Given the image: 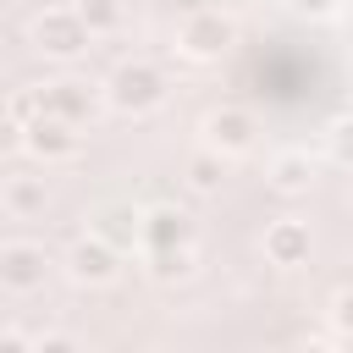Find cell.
Returning <instances> with one entry per match:
<instances>
[{"instance_id":"2","label":"cell","mask_w":353,"mask_h":353,"mask_svg":"<svg viewBox=\"0 0 353 353\" xmlns=\"http://www.w3.org/2000/svg\"><path fill=\"white\" fill-rule=\"evenodd\" d=\"M28 39H33V50L50 55V61H77V55L94 44V28L83 22L77 6H44V11L33 17V28H28Z\"/></svg>"},{"instance_id":"18","label":"cell","mask_w":353,"mask_h":353,"mask_svg":"<svg viewBox=\"0 0 353 353\" xmlns=\"http://www.w3.org/2000/svg\"><path fill=\"white\" fill-rule=\"evenodd\" d=\"M325 154H331L342 171H353V116L331 121V132H325Z\"/></svg>"},{"instance_id":"12","label":"cell","mask_w":353,"mask_h":353,"mask_svg":"<svg viewBox=\"0 0 353 353\" xmlns=\"http://www.w3.org/2000/svg\"><path fill=\"white\" fill-rule=\"evenodd\" d=\"M94 232H99L105 243H116L121 254H127V248H143V210H132V204H105V210L94 215Z\"/></svg>"},{"instance_id":"7","label":"cell","mask_w":353,"mask_h":353,"mask_svg":"<svg viewBox=\"0 0 353 353\" xmlns=\"http://www.w3.org/2000/svg\"><path fill=\"white\" fill-rule=\"evenodd\" d=\"M66 276H72L77 287H110V281L121 276V248L105 243L99 232H88V237H77V243L66 248Z\"/></svg>"},{"instance_id":"19","label":"cell","mask_w":353,"mask_h":353,"mask_svg":"<svg viewBox=\"0 0 353 353\" xmlns=\"http://www.w3.org/2000/svg\"><path fill=\"white\" fill-rule=\"evenodd\" d=\"M325 320H331V331H336L342 342H353V287H336V292H331Z\"/></svg>"},{"instance_id":"21","label":"cell","mask_w":353,"mask_h":353,"mask_svg":"<svg viewBox=\"0 0 353 353\" xmlns=\"http://www.w3.org/2000/svg\"><path fill=\"white\" fill-rule=\"evenodd\" d=\"M292 11H298V17H314V22H325V17L336 11V0H292Z\"/></svg>"},{"instance_id":"22","label":"cell","mask_w":353,"mask_h":353,"mask_svg":"<svg viewBox=\"0 0 353 353\" xmlns=\"http://www.w3.org/2000/svg\"><path fill=\"white\" fill-rule=\"evenodd\" d=\"M0 353H33V342H28L17 325H6V331H0Z\"/></svg>"},{"instance_id":"16","label":"cell","mask_w":353,"mask_h":353,"mask_svg":"<svg viewBox=\"0 0 353 353\" xmlns=\"http://www.w3.org/2000/svg\"><path fill=\"white\" fill-rule=\"evenodd\" d=\"M221 171H226V160L199 143V154L188 160V188H193V193H221Z\"/></svg>"},{"instance_id":"9","label":"cell","mask_w":353,"mask_h":353,"mask_svg":"<svg viewBox=\"0 0 353 353\" xmlns=\"http://www.w3.org/2000/svg\"><path fill=\"white\" fill-rule=\"evenodd\" d=\"M309 221H298V215H276L270 226H265V237H259V248H265V259L270 265H281V270H292V265H303L309 259Z\"/></svg>"},{"instance_id":"23","label":"cell","mask_w":353,"mask_h":353,"mask_svg":"<svg viewBox=\"0 0 353 353\" xmlns=\"http://www.w3.org/2000/svg\"><path fill=\"white\" fill-rule=\"evenodd\" d=\"M287 353H336V342H325V336H303V342H292Z\"/></svg>"},{"instance_id":"8","label":"cell","mask_w":353,"mask_h":353,"mask_svg":"<svg viewBox=\"0 0 353 353\" xmlns=\"http://www.w3.org/2000/svg\"><path fill=\"white\" fill-rule=\"evenodd\" d=\"M44 270H50V259H44V243H28V237H11V243H0V287L6 292H39L44 287Z\"/></svg>"},{"instance_id":"4","label":"cell","mask_w":353,"mask_h":353,"mask_svg":"<svg viewBox=\"0 0 353 353\" xmlns=\"http://www.w3.org/2000/svg\"><path fill=\"white\" fill-rule=\"evenodd\" d=\"M17 143H22V154L39 160V165H66V160L83 154V127L66 121V116H50V110H44L39 121H28V127L17 132Z\"/></svg>"},{"instance_id":"15","label":"cell","mask_w":353,"mask_h":353,"mask_svg":"<svg viewBox=\"0 0 353 353\" xmlns=\"http://www.w3.org/2000/svg\"><path fill=\"white\" fill-rule=\"evenodd\" d=\"M77 11L94 28V39H116L127 28V0H77Z\"/></svg>"},{"instance_id":"10","label":"cell","mask_w":353,"mask_h":353,"mask_svg":"<svg viewBox=\"0 0 353 353\" xmlns=\"http://www.w3.org/2000/svg\"><path fill=\"white\" fill-rule=\"evenodd\" d=\"M193 243V215L176 210V204H154L143 210V248L138 254H154V248H188Z\"/></svg>"},{"instance_id":"6","label":"cell","mask_w":353,"mask_h":353,"mask_svg":"<svg viewBox=\"0 0 353 353\" xmlns=\"http://www.w3.org/2000/svg\"><path fill=\"white\" fill-rule=\"evenodd\" d=\"M105 105H110L105 99V83H88V77H55V83H44V110L50 116H66L77 127H94Z\"/></svg>"},{"instance_id":"3","label":"cell","mask_w":353,"mask_h":353,"mask_svg":"<svg viewBox=\"0 0 353 353\" xmlns=\"http://www.w3.org/2000/svg\"><path fill=\"white\" fill-rule=\"evenodd\" d=\"M232 39H237V22H232L221 6H199V11H188L182 28H176V50H182L188 61H221V55L232 50Z\"/></svg>"},{"instance_id":"14","label":"cell","mask_w":353,"mask_h":353,"mask_svg":"<svg viewBox=\"0 0 353 353\" xmlns=\"http://www.w3.org/2000/svg\"><path fill=\"white\" fill-rule=\"evenodd\" d=\"M0 199H6V210H11L17 221H28V215H44V176H22V171H11Z\"/></svg>"},{"instance_id":"17","label":"cell","mask_w":353,"mask_h":353,"mask_svg":"<svg viewBox=\"0 0 353 353\" xmlns=\"http://www.w3.org/2000/svg\"><path fill=\"white\" fill-rule=\"evenodd\" d=\"M44 116V88H11L6 94V121H11V132H22L28 121H39Z\"/></svg>"},{"instance_id":"20","label":"cell","mask_w":353,"mask_h":353,"mask_svg":"<svg viewBox=\"0 0 353 353\" xmlns=\"http://www.w3.org/2000/svg\"><path fill=\"white\" fill-rule=\"evenodd\" d=\"M33 353H83L72 336H61V331H44L39 342H33Z\"/></svg>"},{"instance_id":"13","label":"cell","mask_w":353,"mask_h":353,"mask_svg":"<svg viewBox=\"0 0 353 353\" xmlns=\"http://www.w3.org/2000/svg\"><path fill=\"white\" fill-rule=\"evenodd\" d=\"M143 270H149L160 287H171V281H188V276L199 270V254H193V243H188V248H154V254H143Z\"/></svg>"},{"instance_id":"24","label":"cell","mask_w":353,"mask_h":353,"mask_svg":"<svg viewBox=\"0 0 353 353\" xmlns=\"http://www.w3.org/2000/svg\"><path fill=\"white\" fill-rule=\"evenodd\" d=\"M347 199H353V171H347Z\"/></svg>"},{"instance_id":"5","label":"cell","mask_w":353,"mask_h":353,"mask_svg":"<svg viewBox=\"0 0 353 353\" xmlns=\"http://www.w3.org/2000/svg\"><path fill=\"white\" fill-rule=\"evenodd\" d=\"M199 143L215 149L221 160H237V154H248V149L259 143V121H254V110H243V105H215V110H204V121H199Z\"/></svg>"},{"instance_id":"1","label":"cell","mask_w":353,"mask_h":353,"mask_svg":"<svg viewBox=\"0 0 353 353\" xmlns=\"http://www.w3.org/2000/svg\"><path fill=\"white\" fill-rule=\"evenodd\" d=\"M165 94H171L165 72H160L154 61H143V55L116 61L110 77H105V99H110V110H121V116H149V110L165 105Z\"/></svg>"},{"instance_id":"11","label":"cell","mask_w":353,"mask_h":353,"mask_svg":"<svg viewBox=\"0 0 353 353\" xmlns=\"http://www.w3.org/2000/svg\"><path fill=\"white\" fill-rule=\"evenodd\" d=\"M270 188H276L281 199H303V193L314 188V160H309L303 149H281V154H270Z\"/></svg>"}]
</instances>
